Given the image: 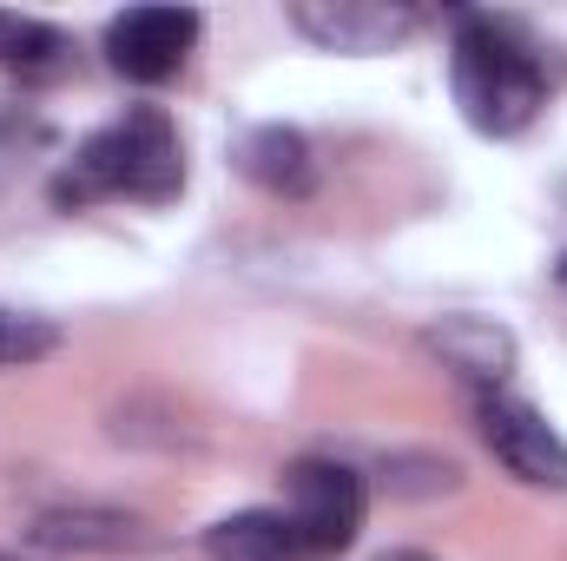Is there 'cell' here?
Masks as SVG:
<instances>
[{"mask_svg": "<svg viewBox=\"0 0 567 561\" xmlns=\"http://www.w3.org/2000/svg\"><path fill=\"white\" fill-rule=\"evenodd\" d=\"M449 86H455L462 120L482 140H515L548 106V67H542V53L522 40V27H508L495 13H462L455 20Z\"/></svg>", "mask_w": 567, "mask_h": 561, "instance_id": "obj_1", "label": "cell"}, {"mask_svg": "<svg viewBox=\"0 0 567 561\" xmlns=\"http://www.w3.org/2000/svg\"><path fill=\"white\" fill-rule=\"evenodd\" d=\"M185 192V145L158 106H133L126 120L86 133L80 152L53 178V205H93V198H140L165 205Z\"/></svg>", "mask_w": 567, "mask_h": 561, "instance_id": "obj_2", "label": "cell"}, {"mask_svg": "<svg viewBox=\"0 0 567 561\" xmlns=\"http://www.w3.org/2000/svg\"><path fill=\"white\" fill-rule=\"evenodd\" d=\"M363 509H370V489L350 462H330V456H297L284 469V522L297 529L303 555H343L357 536H363Z\"/></svg>", "mask_w": 567, "mask_h": 561, "instance_id": "obj_3", "label": "cell"}, {"mask_svg": "<svg viewBox=\"0 0 567 561\" xmlns=\"http://www.w3.org/2000/svg\"><path fill=\"white\" fill-rule=\"evenodd\" d=\"M475 422H482V442L495 449V462H502L515 482L567 496V442L535 404H522V397H508V390H482V397H475Z\"/></svg>", "mask_w": 567, "mask_h": 561, "instance_id": "obj_4", "label": "cell"}, {"mask_svg": "<svg viewBox=\"0 0 567 561\" xmlns=\"http://www.w3.org/2000/svg\"><path fill=\"white\" fill-rule=\"evenodd\" d=\"M27 542L47 549V555H106V561H158L172 555V536L145 516L126 509H93V502H73V509H47L27 522Z\"/></svg>", "mask_w": 567, "mask_h": 561, "instance_id": "obj_5", "label": "cell"}, {"mask_svg": "<svg viewBox=\"0 0 567 561\" xmlns=\"http://www.w3.org/2000/svg\"><path fill=\"white\" fill-rule=\"evenodd\" d=\"M198 13L192 7H126L106 20V60L120 80L133 86H158L185 67V53L198 47Z\"/></svg>", "mask_w": 567, "mask_h": 561, "instance_id": "obj_6", "label": "cell"}, {"mask_svg": "<svg viewBox=\"0 0 567 561\" xmlns=\"http://www.w3.org/2000/svg\"><path fill=\"white\" fill-rule=\"evenodd\" d=\"M290 27L323 53H390L423 27V13L403 0H290Z\"/></svg>", "mask_w": 567, "mask_h": 561, "instance_id": "obj_7", "label": "cell"}, {"mask_svg": "<svg viewBox=\"0 0 567 561\" xmlns=\"http://www.w3.org/2000/svg\"><path fill=\"white\" fill-rule=\"evenodd\" d=\"M423 344L455 370V377H468V384H482V390H502L508 370H515V337H508L502 324H488V317H442V324L423 330Z\"/></svg>", "mask_w": 567, "mask_h": 561, "instance_id": "obj_8", "label": "cell"}, {"mask_svg": "<svg viewBox=\"0 0 567 561\" xmlns=\"http://www.w3.org/2000/svg\"><path fill=\"white\" fill-rule=\"evenodd\" d=\"M238 165L251 185H265L278 198H303L317 185V159H310V140L297 126H251L238 140Z\"/></svg>", "mask_w": 567, "mask_h": 561, "instance_id": "obj_9", "label": "cell"}, {"mask_svg": "<svg viewBox=\"0 0 567 561\" xmlns=\"http://www.w3.org/2000/svg\"><path fill=\"white\" fill-rule=\"evenodd\" d=\"M205 555L212 561H310L297 529L284 522V509H245L205 529Z\"/></svg>", "mask_w": 567, "mask_h": 561, "instance_id": "obj_10", "label": "cell"}, {"mask_svg": "<svg viewBox=\"0 0 567 561\" xmlns=\"http://www.w3.org/2000/svg\"><path fill=\"white\" fill-rule=\"evenodd\" d=\"M377 476H383V489L396 502H435V496H455L462 489V462L455 456H435V449H390Z\"/></svg>", "mask_w": 567, "mask_h": 561, "instance_id": "obj_11", "label": "cell"}, {"mask_svg": "<svg viewBox=\"0 0 567 561\" xmlns=\"http://www.w3.org/2000/svg\"><path fill=\"white\" fill-rule=\"evenodd\" d=\"M60 350V324L53 317H33V310H7L0 304V370H27L40 357Z\"/></svg>", "mask_w": 567, "mask_h": 561, "instance_id": "obj_12", "label": "cell"}, {"mask_svg": "<svg viewBox=\"0 0 567 561\" xmlns=\"http://www.w3.org/2000/svg\"><path fill=\"white\" fill-rule=\"evenodd\" d=\"M53 53H66V40L40 20H20V13H0V60L7 67H53Z\"/></svg>", "mask_w": 567, "mask_h": 561, "instance_id": "obj_13", "label": "cell"}, {"mask_svg": "<svg viewBox=\"0 0 567 561\" xmlns=\"http://www.w3.org/2000/svg\"><path fill=\"white\" fill-rule=\"evenodd\" d=\"M377 561H435V555H416V549H390V555H377Z\"/></svg>", "mask_w": 567, "mask_h": 561, "instance_id": "obj_14", "label": "cell"}, {"mask_svg": "<svg viewBox=\"0 0 567 561\" xmlns=\"http://www.w3.org/2000/svg\"><path fill=\"white\" fill-rule=\"evenodd\" d=\"M561 290H567V252H561Z\"/></svg>", "mask_w": 567, "mask_h": 561, "instance_id": "obj_15", "label": "cell"}, {"mask_svg": "<svg viewBox=\"0 0 567 561\" xmlns=\"http://www.w3.org/2000/svg\"><path fill=\"white\" fill-rule=\"evenodd\" d=\"M0 561H20V555H0Z\"/></svg>", "mask_w": 567, "mask_h": 561, "instance_id": "obj_16", "label": "cell"}]
</instances>
